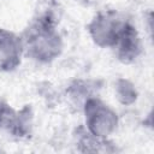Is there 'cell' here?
Instances as JSON below:
<instances>
[{"label":"cell","mask_w":154,"mask_h":154,"mask_svg":"<svg viewBox=\"0 0 154 154\" xmlns=\"http://www.w3.org/2000/svg\"><path fill=\"white\" fill-rule=\"evenodd\" d=\"M113 48L117 51L118 59L123 63H131L138 57L141 53V41L136 29L131 24H126Z\"/></svg>","instance_id":"8992f818"},{"label":"cell","mask_w":154,"mask_h":154,"mask_svg":"<svg viewBox=\"0 0 154 154\" xmlns=\"http://www.w3.org/2000/svg\"><path fill=\"white\" fill-rule=\"evenodd\" d=\"M0 126L8 130L14 136H28L31 128V109L25 106L16 112L7 103L0 101Z\"/></svg>","instance_id":"277c9868"},{"label":"cell","mask_w":154,"mask_h":154,"mask_svg":"<svg viewBox=\"0 0 154 154\" xmlns=\"http://www.w3.org/2000/svg\"><path fill=\"white\" fill-rule=\"evenodd\" d=\"M85 119L89 132L106 137L117 128V114L99 99H89L85 102Z\"/></svg>","instance_id":"3957f363"},{"label":"cell","mask_w":154,"mask_h":154,"mask_svg":"<svg viewBox=\"0 0 154 154\" xmlns=\"http://www.w3.org/2000/svg\"><path fill=\"white\" fill-rule=\"evenodd\" d=\"M118 97L123 103H132L136 100V91L134 89V85L125 79H119Z\"/></svg>","instance_id":"52a82bcc"},{"label":"cell","mask_w":154,"mask_h":154,"mask_svg":"<svg viewBox=\"0 0 154 154\" xmlns=\"http://www.w3.org/2000/svg\"><path fill=\"white\" fill-rule=\"evenodd\" d=\"M23 41L13 32L0 29V70L12 71L20 64Z\"/></svg>","instance_id":"5b68a950"},{"label":"cell","mask_w":154,"mask_h":154,"mask_svg":"<svg viewBox=\"0 0 154 154\" xmlns=\"http://www.w3.org/2000/svg\"><path fill=\"white\" fill-rule=\"evenodd\" d=\"M128 22L123 20L114 11L100 13L89 24V32L96 45L101 47H114L123 34Z\"/></svg>","instance_id":"7a4b0ae2"},{"label":"cell","mask_w":154,"mask_h":154,"mask_svg":"<svg viewBox=\"0 0 154 154\" xmlns=\"http://www.w3.org/2000/svg\"><path fill=\"white\" fill-rule=\"evenodd\" d=\"M23 48L28 55L38 61H51L61 51V40L54 28L53 16L45 13L40 16L26 29Z\"/></svg>","instance_id":"6da1fadb"}]
</instances>
